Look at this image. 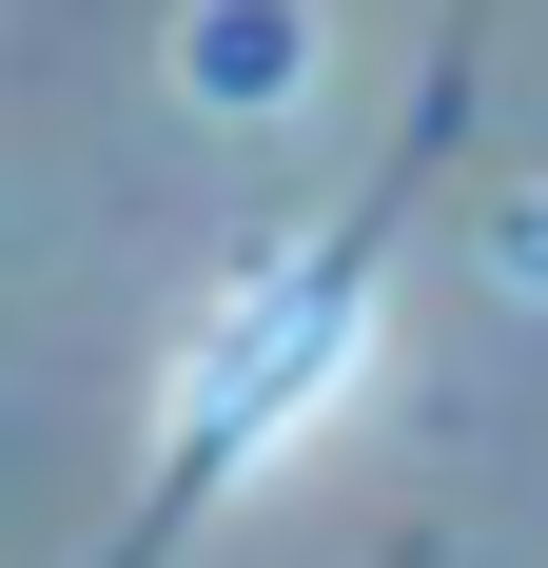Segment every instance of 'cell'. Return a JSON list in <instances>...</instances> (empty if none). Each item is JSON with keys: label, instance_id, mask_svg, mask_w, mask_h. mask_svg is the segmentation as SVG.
I'll return each instance as SVG.
<instances>
[]
</instances>
